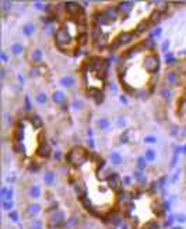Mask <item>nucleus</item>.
<instances>
[{
	"label": "nucleus",
	"instance_id": "nucleus-11",
	"mask_svg": "<svg viewBox=\"0 0 186 229\" xmlns=\"http://www.w3.org/2000/svg\"><path fill=\"white\" fill-rule=\"evenodd\" d=\"M102 13L105 14V17L108 18V21H109V23H113V21L117 18V16H119V13H117L116 8H112V7L105 8V10H104Z\"/></svg>",
	"mask_w": 186,
	"mask_h": 229
},
{
	"label": "nucleus",
	"instance_id": "nucleus-36",
	"mask_svg": "<svg viewBox=\"0 0 186 229\" xmlns=\"http://www.w3.org/2000/svg\"><path fill=\"white\" fill-rule=\"evenodd\" d=\"M14 149H16V152L18 154H24V145H21V143H17L14 145Z\"/></svg>",
	"mask_w": 186,
	"mask_h": 229
},
{
	"label": "nucleus",
	"instance_id": "nucleus-51",
	"mask_svg": "<svg viewBox=\"0 0 186 229\" xmlns=\"http://www.w3.org/2000/svg\"><path fill=\"white\" fill-rule=\"evenodd\" d=\"M178 221H181V222H185V221H186L185 215H181V217H178Z\"/></svg>",
	"mask_w": 186,
	"mask_h": 229
},
{
	"label": "nucleus",
	"instance_id": "nucleus-33",
	"mask_svg": "<svg viewBox=\"0 0 186 229\" xmlns=\"http://www.w3.org/2000/svg\"><path fill=\"white\" fill-rule=\"evenodd\" d=\"M13 205H14V203H13V200L3 201V208L6 209V211H10V209H13Z\"/></svg>",
	"mask_w": 186,
	"mask_h": 229
},
{
	"label": "nucleus",
	"instance_id": "nucleus-25",
	"mask_svg": "<svg viewBox=\"0 0 186 229\" xmlns=\"http://www.w3.org/2000/svg\"><path fill=\"white\" fill-rule=\"evenodd\" d=\"M111 161H112V164H115V165H119L122 162V157H120V154L119 152H112L111 154Z\"/></svg>",
	"mask_w": 186,
	"mask_h": 229
},
{
	"label": "nucleus",
	"instance_id": "nucleus-44",
	"mask_svg": "<svg viewBox=\"0 0 186 229\" xmlns=\"http://www.w3.org/2000/svg\"><path fill=\"white\" fill-rule=\"evenodd\" d=\"M25 110H31V101H29V97L27 95L25 97Z\"/></svg>",
	"mask_w": 186,
	"mask_h": 229
},
{
	"label": "nucleus",
	"instance_id": "nucleus-40",
	"mask_svg": "<svg viewBox=\"0 0 186 229\" xmlns=\"http://www.w3.org/2000/svg\"><path fill=\"white\" fill-rule=\"evenodd\" d=\"M73 108L74 109H81V108H83V102H81V101H78V99H74L73 101Z\"/></svg>",
	"mask_w": 186,
	"mask_h": 229
},
{
	"label": "nucleus",
	"instance_id": "nucleus-49",
	"mask_svg": "<svg viewBox=\"0 0 186 229\" xmlns=\"http://www.w3.org/2000/svg\"><path fill=\"white\" fill-rule=\"evenodd\" d=\"M169 48V41L166 39L165 42H164V44H162V50H166V49Z\"/></svg>",
	"mask_w": 186,
	"mask_h": 229
},
{
	"label": "nucleus",
	"instance_id": "nucleus-28",
	"mask_svg": "<svg viewBox=\"0 0 186 229\" xmlns=\"http://www.w3.org/2000/svg\"><path fill=\"white\" fill-rule=\"evenodd\" d=\"M44 180L46 185H52L53 182H55V175H53L52 172H48V173H45V176H44Z\"/></svg>",
	"mask_w": 186,
	"mask_h": 229
},
{
	"label": "nucleus",
	"instance_id": "nucleus-12",
	"mask_svg": "<svg viewBox=\"0 0 186 229\" xmlns=\"http://www.w3.org/2000/svg\"><path fill=\"white\" fill-rule=\"evenodd\" d=\"M52 99L55 104L57 105H62V104H65V101H66V95L62 91H55V92L52 94Z\"/></svg>",
	"mask_w": 186,
	"mask_h": 229
},
{
	"label": "nucleus",
	"instance_id": "nucleus-54",
	"mask_svg": "<svg viewBox=\"0 0 186 229\" xmlns=\"http://www.w3.org/2000/svg\"><path fill=\"white\" fill-rule=\"evenodd\" d=\"M183 136L186 137V127H185V129H183Z\"/></svg>",
	"mask_w": 186,
	"mask_h": 229
},
{
	"label": "nucleus",
	"instance_id": "nucleus-19",
	"mask_svg": "<svg viewBox=\"0 0 186 229\" xmlns=\"http://www.w3.org/2000/svg\"><path fill=\"white\" fill-rule=\"evenodd\" d=\"M29 122H31V125L34 126V129H41L42 126H44V122L41 119L38 115H32V116L29 117Z\"/></svg>",
	"mask_w": 186,
	"mask_h": 229
},
{
	"label": "nucleus",
	"instance_id": "nucleus-39",
	"mask_svg": "<svg viewBox=\"0 0 186 229\" xmlns=\"http://www.w3.org/2000/svg\"><path fill=\"white\" fill-rule=\"evenodd\" d=\"M137 161H139V168H144V166H146V164H147V159H146V157H140V158H139V159H137Z\"/></svg>",
	"mask_w": 186,
	"mask_h": 229
},
{
	"label": "nucleus",
	"instance_id": "nucleus-31",
	"mask_svg": "<svg viewBox=\"0 0 186 229\" xmlns=\"http://www.w3.org/2000/svg\"><path fill=\"white\" fill-rule=\"evenodd\" d=\"M146 159L147 161H154L155 159V152L153 149H147L146 151Z\"/></svg>",
	"mask_w": 186,
	"mask_h": 229
},
{
	"label": "nucleus",
	"instance_id": "nucleus-9",
	"mask_svg": "<svg viewBox=\"0 0 186 229\" xmlns=\"http://www.w3.org/2000/svg\"><path fill=\"white\" fill-rule=\"evenodd\" d=\"M37 151H38V155L42 158H48L50 155V147H49V144L46 141H41Z\"/></svg>",
	"mask_w": 186,
	"mask_h": 229
},
{
	"label": "nucleus",
	"instance_id": "nucleus-13",
	"mask_svg": "<svg viewBox=\"0 0 186 229\" xmlns=\"http://www.w3.org/2000/svg\"><path fill=\"white\" fill-rule=\"evenodd\" d=\"M176 81H178V74L176 71H168L165 76V83L168 85H175L176 84Z\"/></svg>",
	"mask_w": 186,
	"mask_h": 229
},
{
	"label": "nucleus",
	"instance_id": "nucleus-26",
	"mask_svg": "<svg viewBox=\"0 0 186 229\" xmlns=\"http://www.w3.org/2000/svg\"><path fill=\"white\" fill-rule=\"evenodd\" d=\"M29 196L34 197V198H38L41 196V189L38 186H32L31 189H29Z\"/></svg>",
	"mask_w": 186,
	"mask_h": 229
},
{
	"label": "nucleus",
	"instance_id": "nucleus-21",
	"mask_svg": "<svg viewBox=\"0 0 186 229\" xmlns=\"http://www.w3.org/2000/svg\"><path fill=\"white\" fill-rule=\"evenodd\" d=\"M95 45H97L98 49H105L108 46V39H106V35H101L98 39H95Z\"/></svg>",
	"mask_w": 186,
	"mask_h": 229
},
{
	"label": "nucleus",
	"instance_id": "nucleus-24",
	"mask_svg": "<svg viewBox=\"0 0 186 229\" xmlns=\"http://www.w3.org/2000/svg\"><path fill=\"white\" fill-rule=\"evenodd\" d=\"M76 191H77V194L80 197H83V196H85V191H87V187H85V185L83 183V182H80V183H77V186H76Z\"/></svg>",
	"mask_w": 186,
	"mask_h": 229
},
{
	"label": "nucleus",
	"instance_id": "nucleus-29",
	"mask_svg": "<svg viewBox=\"0 0 186 229\" xmlns=\"http://www.w3.org/2000/svg\"><path fill=\"white\" fill-rule=\"evenodd\" d=\"M28 211H29V214H31V215H37V214L41 211V207L38 204H31L28 207Z\"/></svg>",
	"mask_w": 186,
	"mask_h": 229
},
{
	"label": "nucleus",
	"instance_id": "nucleus-7",
	"mask_svg": "<svg viewBox=\"0 0 186 229\" xmlns=\"http://www.w3.org/2000/svg\"><path fill=\"white\" fill-rule=\"evenodd\" d=\"M42 60H44V53H42V50L38 48L32 49L31 53H29V62L34 63V65H41Z\"/></svg>",
	"mask_w": 186,
	"mask_h": 229
},
{
	"label": "nucleus",
	"instance_id": "nucleus-1",
	"mask_svg": "<svg viewBox=\"0 0 186 229\" xmlns=\"http://www.w3.org/2000/svg\"><path fill=\"white\" fill-rule=\"evenodd\" d=\"M72 41H73V38H72V34H70L69 28L62 27V28L57 29L56 35H55V42H56V45L60 49H65L66 46H69L72 44Z\"/></svg>",
	"mask_w": 186,
	"mask_h": 229
},
{
	"label": "nucleus",
	"instance_id": "nucleus-16",
	"mask_svg": "<svg viewBox=\"0 0 186 229\" xmlns=\"http://www.w3.org/2000/svg\"><path fill=\"white\" fill-rule=\"evenodd\" d=\"M63 221H65V214L62 212V211H56L52 215V218H50V224H56V225L62 224Z\"/></svg>",
	"mask_w": 186,
	"mask_h": 229
},
{
	"label": "nucleus",
	"instance_id": "nucleus-43",
	"mask_svg": "<svg viewBox=\"0 0 186 229\" xmlns=\"http://www.w3.org/2000/svg\"><path fill=\"white\" fill-rule=\"evenodd\" d=\"M165 59H166V65H168V66H172V65H175V63H176V59H175L174 56L165 57Z\"/></svg>",
	"mask_w": 186,
	"mask_h": 229
},
{
	"label": "nucleus",
	"instance_id": "nucleus-47",
	"mask_svg": "<svg viewBox=\"0 0 186 229\" xmlns=\"http://www.w3.org/2000/svg\"><path fill=\"white\" fill-rule=\"evenodd\" d=\"M161 32H162V29L161 28H157L155 31H154L153 35H151V39H153V36H160V35H161Z\"/></svg>",
	"mask_w": 186,
	"mask_h": 229
},
{
	"label": "nucleus",
	"instance_id": "nucleus-3",
	"mask_svg": "<svg viewBox=\"0 0 186 229\" xmlns=\"http://www.w3.org/2000/svg\"><path fill=\"white\" fill-rule=\"evenodd\" d=\"M144 68H146L148 73L154 74V73L158 71V68H160V59L155 53H150L148 56H146L144 59V63H143Z\"/></svg>",
	"mask_w": 186,
	"mask_h": 229
},
{
	"label": "nucleus",
	"instance_id": "nucleus-14",
	"mask_svg": "<svg viewBox=\"0 0 186 229\" xmlns=\"http://www.w3.org/2000/svg\"><path fill=\"white\" fill-rule=\"evenodd\" d=\"M117 39L120 41L122 45H127V44L132 42V39H133V32H122L120 35L117 36Z\"/></svg>",
	"mask_w": 186,
	"mask_h": 229
},
{
	"label": "nucleus",
	"instance_id": "nucleus-20",
	"mask_svg": "<svg viewBox=\"0 0 186 229\" xmlns=\"http://www.w3.org/2000/svg\"><path fill=\"white\" fill-rule=\"evenodd\" d=\"M11 8H13V2H10V0H2L0 2V10L3 13L11 11Z\"/></svg>",
	"mask_w": 186,
	"mask_h": 229
},
{
	"label": "nucleus",
	"instance_id": "nucleus-34",
	"mask_svg": "<svg viewBox=\"0 0 186 229\" xmlns=\"http://www.w3.org/2000/svg\"><path fill=\"white\" fill-rule=\"evenodd\" d=\"M120 45H122V44H120V41L117 39V38H116V39H113V42L111 44V50H116V49L119 48Z\"/></svg>",
	"mask_w": 186,
	"mask_h": 229
},
{
	"label": "nucleus",
	"instance_id": "nucleus-23",
	"mask_svg": "<svg viewBox=\"0 0 186 229\" xmlns=\"http://www.w3.org/2000/svg\"><path fill=\"white\" fill-rule=\"evenodd\" d=\"M35 101H37V104H39V105H45L48 102V95L45 92H39V94H37Z\"/></svg>",
	"mask_w": 186,
	"mask_h": 229
},
{
	"label": "nucleus",
	"instance_id": "nucleus-32",
	"mask_svg": "<svg viewBox=\"0 0 186 229\" xmlns=\"http://www.w3.org/2000/svg\"><path fill=\"white\" fill-rule=\"evenodd\" d=\"M161 95H162V98H165V99H169L171 95H172V91H171V89H168V88H162V89H161Z\"/></svg>",
	"mask_w": 186,
	"mask_h": 229
},
{
	"label": "nucleus",
	"instance_id": "nucleus-5",
	"mask_svg": "<svg viewBox=\"0 0 186 229\" xmlns=\"http://www.w3.org/2000/svg\"><path fill=\"white\" fill-rule=\"evenodd\" d=\"M65 7H66V11L73 17H78L80 14H84V13H83V7L80 6V3H76V2H67V3L65 4Z\"/></svg>",
	"mask_w": 186,
	"mask_h": 229
},
{
	"label": "nucleus",
	"instance_id": "nucleus-46",
	"mask_svg": "<svg viewBox=\"0 0 186 229\" xmlns=\"http://www.w3.org/2000/svg\"><path fill=\"white\" fill-rule=\"evenodd\" d=\"M10 219H13L14 222L18 221V218H17V212H14V211H13V212H10Z\"/></svg>",
	"mask_w": 186,
	"mask_h": 229
},
{
	"label": "nucleus",
	"instance_id": "nucleus-17",
	"mask_svg": "<svg viewBox=\"0 0 186 229\" xmlns=\"http://www.w3.org/2000/svg\"><path fill=\"white\" fill-rule=\"evenodd\" d=\"M148 25H150V20H142V21H140V23L137 24V27H136V31H134V34H136V35H139V34L144 32V31L148 28Z\"/></svg>",
	"mask_w": 186,
	"mask_h": 229
},
{
	"label": "nucleus",
	"instance_id": "nucleus-15",
	"mask_svg": "<svg viewBox=\"0 0 186 229\" xmlns=\"http://www.w3.org/2000/svg\"><path fill=\"white\" fill-rule=\"evenodd\" d=\"M97 126H98V129H101V130H109L111 129V120L108 117H101V119H98Z\"/></svg>",
	"mask_w": 186,
	"mask_h": 229
},
{
	"label": "nucleus",
	"instance_id": "nucleus-52",
	"mask_svg": "<svg viewBox=\"0 0 186 229\" xmlns=\"http://www.w3.org/2000/svg\"><path fill=\"white\" fill-rule=\"evenodd\" d=\"M88 145L91 147V148H94V141H93V138H90V140H88Z\"/></svg>",
	"mask_w": 186,
	"mask_h": 229
},
{
	"label": "nucleus",
	"instance_id": "nucleus-22",
	"mask_svg": "<svg viewBox=\"0 0 186 229\" xmlns=\"http://www.w3.org/2000/svg\"><path fill=\"white\" fill-rule=\"evenodd\" d=\"M11 52H13V55H16V56L21 55V53L24 52V45H23V44H18V42L13 44V45H11Z\"/></svg>",
	"mask_w": 186,
	"mask_h": 229
},
{
	"label": "nucleus",
	"instance_id": "nucleus-38",
	"mask_svg": "<svg viewBox=\"0 0 186 229\" xmlns=\"http://www.w3.org/2000/svg\"><path fill=\"white\" fill-rule=\"evenodd\" d=\"M146 229H158V224L155 221H151L146 224Z\"/></svg>",
	"mask_w": 186,
	"mask_h": 229
},
{
	"label": "nucleus",
	"instance_id": "nucleus-18",
	"mask_svg": "<svg viewBox=\"0 0 186 229\" xmlns=\"http://www.w3.org/2000/svg\"><path fill=\"white\" fill-rule=\"evenodd\" d=\"M34 32H35V24H34V23H27V24L23 27V34H24L25 36L34 35Z\"/></svg>",
	"mask_w": 186,
	"mask_h": 229
},
{
	"label": "nucleus",
	"instance_id": "nucleus-55",
	"mask_svg": "<svg viewBox=\"0 0 186 229\" xmlns=\"http://www.w3.org/2000/svg\"><path fill=\"white\" fill-rule=\"evenodd\" d=\"M183 152H186V145H185V147H183Z\"/></svg>",
	"mask_w": 186,
	"mask_h": 229
},
{
	"label": "nucleus",
	"instance_id": "nucleus-41",
	"mask_svg": "<svg viewBox=\"0 0 186 229\" xmlns=\"http://www.w3.org/2000/svg\"><path fill=\"white\" fill-rule=\"evenodd\" d=\"M11 197H13V189H8V190H7V193H6V196L3 197V201L11 200Z\"/></svg>",
	"mask_w": 186,
	"mask_h": 229
},
{
	"label": "nucleus",
	"instance_id": "nucleus-10",
	"mask_svg": "<svg viewBox=\"0 0 186 229\" xmlns=\"http://www.w3.org/2000/svg\"><path fill=\"white\" fill-rule=\"evenodd\" d=\"M59 83H60L63 87H66V88H72L74 84H76V80H74V77L72 76V74H67V76H63L59 80Z\"/></svg>",
	"mask_w": 186,
	"mask_h": 229
},
{
	"label": "nucleus",
	"instance_id": "nucleus-4",
	"mask_svg": "<svg viewBox=\"0 0 186 229\" xmlns=\"http://www.w3.org/2000/svg\"><path fill=\"white\" fill-rule=\"evenodd\" d=\"M88 66H90V70H93V71L105 73V60L101 59V57H93L88 62Z\"/></svg>",
	"mask_w": 186,
	"mask_h": 229
},
{
	"label": "nucleus",
	"instance_id": "nucleus-45",
	"mask_svg": "<svg viewBox=\"0 0 186 229\" xmlns=\"http://www.w3.org/2000/svg\"><path fill=\"white\" fill-rule=\"evenodd\" d=\"M134 176H136V179H137V180H140V182H144V180H146L142 172H136V173H134Z\"/></svg>",
	"mask_w": 186,
	"mask_h": 229
},
{
	"label": "nucleus",
	"instance_id": "nucleus-53",
	"mask_svg": "<svg viewBox=\"0 0 186 229\" xmlns=\"http://www.w3.org/2000/svg\"><path fill=\"white\" fill-rule=\"evenodd\" d=\"M120 101H122V102H125V104H126V102H127V101H126V98H125V97H120Z\"/></svg>",
	"mask_w": 186,
	"mask_h": 229
},
{
	"label": "nucleus",
	"instance_id": "nucleus-2",
	"mask_svg": "<svg viewBox=\"0 0 186 229\" xmlns=\"http://www.w3.org/2000/svg\"><path fill=\"white\" fill-rule=\"evenodd\" d=\"M66 158H67V161H69L70 164L78 166V165H83L85 162V159H87V152H85V149L77 148L76 147V148H73L69 154H67V157Z\"/></svg>",
	"mask_w": 186,
	"mask_h": 229
},
{
	"label": "nucleus",
	"instance_id": "nucleus-50",
	"mask_svg": "<svg viewBox=\"0 0 186 229\" xmlns=\"http://www.w3.org/2000/svg\"><path fill=\"white\" fill-rule=\"evenodd\" d=\"M0 73H2V80H4V77H6V70H4V67H2Z\"/></svg>",
	"mask_w": 186,
	"mask_h": 229
},
{
	"label": "nucleus",
	"instance_id": "nucleus-6",
	"mask_svg": "<svg viewBox=\"0 0 186 229\" xmlns=\"http://www.w3.org/2000/svg\"><path fill=\"white\" fill-rule=\"evenodd\" d=\"M108 183H109L111 189L115 190V191H119L122 189V180L116 173H111L109 177H108Z\"/></svg>",
	"mask_w": 186,
	"mask_h": 229
},
{
	"label": "nucleus",
	"instance_id": "nucleus-30",
	"mask_svg": "<svg viewBox=\"0 0 186 229\" xmlns=\"http://www.w3.org/2000/svg\"><path fill=\"white\" fill-rule=\"evenodd\" d=\"M42 73H41V67H38V66H34L31 70H29V76L31 77H39Z\"/></svg>",
	"mask_w": 186,
	"mask_h": 229
},
{
	"label": "nucleus",
	"instance_id": "nucleus-35",
	"mask_svg": "<svg viewBox=\"0 0 186 229\" xmlns=\"http://www.w3.org/2000/svg\"><path fill=\"white\" fill-rule=\"evenodd\" d=\"M34 8H37V10H45L46 6L42 2H34Z\"/></svg>",
	"mask_w": 186,
	"mask_h": 229
},
{
	"label": "nucleus",
	"instance_id": "nucleus-37",
	"mask_svg": "<svg viewBox=\"0 0 186 229\" xmlns=\"http://www.w3.org/2000/svg\"><path fill=\"white\" fill-rule=\"evenodd\" d=\"M155 141H157V137H154V136H147V137H144V143L153 144V143H155Z\"/></svg>",
	"mask_w": 186,
	"mask_h": 229
},
{
	"label": "nucleus",
	"instance_id": "nucleus-27",
	"mask_svg": "<svg viewBox=\"0 0 186 229\" xmlns=\"http://www.w3.org/2000/svg\"><path fill=\"white\" fill-rule=\"evenodd\" d=\"M29 228L31 229H42V221L37 219V218H34L32 221L29 222Z\"/></svg>",
	"mask_w": 186,
	"mask_h": 229
},
{
	"label": "nucleus",
	"instance_id": "nucleus-48",
	"mask_svg": "<svg viewBox=\"0 0 186 229\" xmlns=\"http://www.w3.org/2000/svg\"><path fill=\"white\" fill-rule=\"evenodd\" d=\"M117 125L120 126V127H122V126H125V119H123V117H122V116H119V117H117Z\"/></svg>",
	"mask_w": 186,
	"mask_h": 229
},
{
	"label": "nucleus",
	"instance_id": "nucleus-42",
	"mask_svg": "<svg viewBox=\"0 0 186 229\" xmlns=\"http://www.w3.org/2000/svg\"><path fill=\"white\" fill-rule=\"evenodd\" d=\"M0 57H2V62H3V63H7L8 62V56H7V53L4 52V50L0 52Z\"/></svg>",
	"mask_w": 186,
	"mask_h": 229
},
{
	"label": "nucleus",
	"instance_id": "nucleus-8",
	"mask_svg": "<svg viewBox=\"0 0 186 229\" xmlns=\"http://www.w3.org/2000/svg\"><path fill=\"white\" fill-rule=\"evenodd\" d=\"M133 6L134 3L133 2H122V3L117 4V13H120V14H123V16H129V13L133 10Z\"/></svg>",
	"mask_w": 186,
	"mask_h": 229
}]
</instances>
